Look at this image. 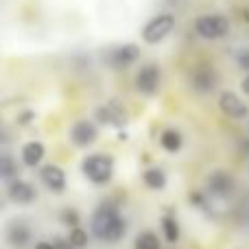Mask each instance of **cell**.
I'll return each mask as SVG.
<instances>
[{
	"instance_id": "8",
	"label": "cell",
	"mask_w": 249,
	"mask_h": 249,
	"mask_svg": "<svg viewBox=\"0 0 249 249\" xmlns=\"http://www.w3.org/2000/svg\"><path fill=\"white\" fill-rule=\"evenodd\" d=\"M96 138H99V129H96V124L90 123V121H79V123L72 124V129H70V140H72L77 146H90Z\"/></svg>"
},
{
	"instance_id": "19",
	"label": "cell",
	"mask_w": 249,
	"mask_h": 249,
	"mask_svg": "<svg viewBox=\"0 0 249 249\" xmlns=\"http://www.w3.org/2000/svg\"><path fill=\"white\" fill-rule=\"evenodd\" d=\"M162 230H164V234H166V238L171 243H175L177 238H179V228H177V223H175L173 216H164L162 219Z\"/></svg>"
},
{
	"instance_id": "14",
	"label": "cell",
	"mask_w": 249,
	"mask_h": 249,
	"mask_svg": "<svg viewBox=\"0 0 249 249\" xmlns=\"http://www.w3.org/2000/svg\"><path fill=\"white\" fill-rule=\"evenodd\" d=\"M7 241L11 247H26L31 241V230L26 223H22V221H13V223L7 225Z\"/></svg>"
},
{
	"instance_id": "5",
	"label": "cell",
	"mask_w": 249,
	"mask_h": 249,
	"mask_svg": "<svg viewBox=\"0 0 249 249\" xmlns=\"http://www.w3.org/2000/svg\"><path fill=\"white\" fill-rule=\"evenodd\" d=\"M160 88V68L155 64H146L136 74V90L144 96L155 94Z\"/></svg>"
},
{
	"instance_id": "16",
	"label": "cell",
	"mask_w": 249,
	"mask_h": 249,
	"mask_svg": "<svg viewBox=\"0 0 249 249\" xmlns=\"http://www.w3.org/2000/svg\"><path fill=\"white\" fill-rule=\"evenodd\" d=\"M160 142H162V146L168 153H177L181 149V133L175 131V129H166L162 133V138H160Z\"/></svg>"
},
{
	"instance_id": "20",
	"label": "cell",
	"mask_w": 249,
	"mask_h": 249,
	"mask_svg": "<svg viewBox=\"0 0 249 249\" xmlns=\"http://www.w3.org/2000/svg\"><path fill=\"white\" fill-rule=\"evenodd\" d=\"M0 173H2L4 179H11V177L18 173L16 164H13V160L9 158V155H2V160H0Z\"/></svg>"
},
{
	"instance_id": "22",
	"label": "cell",
	"mask_w": 249,
	"mask_h": 249,
	"mask_svg": "<svg viewBox=\"0 0 249 249\" xmlns=\"http://www.w3.org/2000/svg\"><path fill=\"white\" fill-rule=\"evenodd\" d=\"M236 61H238V66H241L243 70H247V72H249V48H243V51L238 53Z\"/></svg>"
},
{
	"instance_id": "3",
	"label": "cell",
	"mask_w": 249,
	"mask_h": 249,
	"mask_svg": "<svg viewBox=\"0 0 249 249\" xmlns=\"http://www.w3.org/2000/svg\"><path fill=\"white\" fill-rule=\"evenodd\" d=\"M173 29H175V18H173L171 13H160V16L151 18L144 24V29H142V39H144L146 44H158V42H162V39H166L168 35L173 33Z\"/></svg>"
},
{
	"instance_id": "7",
	"label": "cell",
	"mask_w": 249,
	"mask_h": 249,
	"mask_svg": "<svg viewBox=\"0 0 249 249\" xmlns=\"http://www.w3.org/2000/svg\"><path fill=\"white\" fill-rule=\"evenodd\" d=\"M234 188H236V181L225 171H214L208 177V190L216 197H230L234 193Z\"/></svg>"
},
{
	"instance_id": "23",
	"label": "cell",
	"mask_w": 249,
	"mask_h": 249,
	"mask_svg": "<svg viewBox=\"0 0 249 249\" xmlns=\"http://www.w3.org/2000/svg\"><path fill=\"white\" fill-rule=\"evenodd\" d=\"M35 249H57V247L53 245V243H46V241H42V243H37V245H35Z\"/></svg>"
},
{
	"instance_id": "11",
	"label": "cell",
	"mask_w": 249,
	"mask_h": 249,
	"mask_svg": "<svg viewBox=\"0 0 249 249\" xmlns=\"http://www.w3.org/2000/svg\"><path fill=\"white\" fill-rule=\"evenodd\" d=\"M96 118L103 124H112V127H124L127 124V114L116 103H105L103 107H99L96 109Z\"/></svg>"
},
{
	"instance_id": "15",
	"label": "cell",
	"mask_w": 249,
	"mask_h": 249,
	"mask_svg": "<svg viewBox=\"0 0 249 249\" xmlns=\"http://www.w3.org/2000/svg\"><path fill=\"white\" fill-rule=\"evenodd\" d=\"M44 144L42 142H26L24 146H22V162L26 164V166H37L39 162L44 160Z\"/></svg>"
},
{
	"instance_id": "6",
	"label": "cell",
	"mask_w": 249,
	"mask_h": 249,
	"mask_svg": "<svg viewBox=\"0 0 249 249\" xmlns=\"http://www.w3.org/2000/svg\"><path fill=\"white\" fill-rule=\"evenodd\" d=\"M219 107H221V112L230 118H245L247 112H249L245 101H243L238 94H234V92H221Z\"/></svg>"
},
{
	"instance_id": "10",
	"label": "cell",
	"mask_w": 249,
	"mask_h": 249,
	"mask_svg": "<svg viewBox=\"0 0 249 249\" xmlns=\"http://www.w3.org/2000/svg\"><path fill=\"white\" fill-rule=\"evenodd\" d=\"M138 55H140V51H138L136 44H123V46H116L109 51L107 61L114 68H124V66L133 64L138 59Z\"/></svg>"
},
{
	"instance_id": "2",
	"label": "cell",
	"mask_w": 249,
	"mask_h": 249,
	"mask_svg": "<svg viewBox=\"0 0 249 249\" xmlns=\"http://www.w3.org/2000/svg\"><path fill=\"white\" fill-rule=\"evenodd\" d=\"M83 173L94 184H107L114 175V160L109 155L94 153L83 160Z\"/></svg>"
},
{
	"instance_id": "17",
	"label": "cell",
	"mask_w": 249,
	"mask_h": 249,
	"mask_svg": "<svg viewBox=\"0 0 249 249\" xmlns=\"http://www.w3.org/2000/svg\"><path fill=\"white\" fill-rule=\"evenodd\" d=\"M142 179H144V184L149 186V188H153V190H162L164 186H166V175H164L160 168H149Z\"/></svg>"
},
{
	"instance_id": "18",
	"label": "cell",
	"mask_w": 249,
	"mask_h": 249,
	"mask_svg": "<svg viewBox=\"0 0 249 249\" xmlns=\"http://www.w3.org/2000/svg\"><path fill=\"white\" fill-rule=\"evenodd\" d=\"M136 249H160V241L155 234L144 232L136 238Z\"/></svg>"
},
{
	"instance_id": "4",
	"label": "cell",
	"mask_w": 249,
	"mask_h": 249,
	"mask_svg": "<svg viewBox=\"0 0 249 249\" xmlns=\"http://www.w3.org/2000/svg\"><path fill=\"white\" fill-rule=\"evenodd\" d=\"M195 31L203 39H221L228 35L230 20L225 16H201L195 22Z\"/></svg>"
},
{
	"instance_id": "9",
	"label": "cell",
	"mask_w": 249,
	"mask_h": 249,
	"mask_svg": "<svg viewBox=\"0 0 249 249\" xmlns=\"http://www.w3.org/2000/svg\"><path fill=\"white\" fill-rule=\"evenodd\" d=\"M190 83L197 92H212L214 86L219 83V74L214 72L212 66H199L193 74H190Z\"/></svg>"
},
{
	"instance_id": "1",
	"label": "cell",
	"mask_w": 249,
	"mask_h": 249,
	"mask_svg": "<svg viewBox=\"0 0 249 249\" xmlns=\"http://www.w3.org/2000/svg\"><path fill=\"white\" fill-rule=\"evenodd\" d=\"M127 223L123 221V216L118 214L114 208L103 206L94 212L92 216V234L99 241H107V243H116L124 236Z\"/></svg>"
},
{
	"instance_id": "21",
	"label": "cell",
	"mask_w": 249,
	"mask_h": 249,
	"mask_svg": "<svg viewBox=\"0 0 249 249\" xmlns=\"http://www.w3.org/2000/svg\"><path fill=\"white\" fill-rule=\"evenodd\" d=\"M68 241H70V247H83V245H86V243H88V234L83 232V230L74 228L72 232H70Z\"/></svg>"
},
{
	"instance_id": "24",
	"label": "cell",
	"mask_w": 249,
	"mask_h": 249,
	"mask_svg": "<svg viewBox=\"0 0 249 249\" xmlns=\"http://www.w3.org/2000/svg\"><path fill=\"white\" fill-rule=\"evenodd\" d=\"M64 221H68V223H77V214H74V212H66Z\"/></svg>"
},
{
	"instance_id": "12",
	"label": "cell",
	"mask_w": 249,
	"mask_h": 249,
	"mask_svg": "<svg viewBox=\"0 0 249 249\" xmlns=\"http://www.w3.org/2000/svg\"><path fill=\"white\" fill-rule=\"evenodd\" d=\"M39 177H42L44 186H46L48 190H53V193H61V190L66 188V173L61 171L59 166H53V164H48V166L42 168Z\"/></svg>"
},
{
	"instance_id": "13",
	"label": "cell",
	"mask_w": 249,
	"mask_h": 249,
	"mask_svg": "<svg viewBox=\"0 0 249 249\" xmlns=\"http://www.w3.org/2000/svg\"><path fill=\"white\" fill-rule=\"evenodd\" d=\"M7 193H9V199H11L13 203H20V206H26V203H31L35 199L33 186L22 179H13L11 184H9Z\"/></svg>"
},
{
	"instance_id": "25",
	"label": "cell",
	"mask_w": 249,
	"mask_h": 249,
	"mask_svg": "<svg viewBox=\"0 0 249 249\" xmlns=\"http://www.w3.org/2000/svg\"><path fill=\"white\" fill-rule=\"evenodd\" d=\"M241 88H243V92H245V94H249V74H247V77H245V79H243Z\"/></svg>"
}]
</instances>
